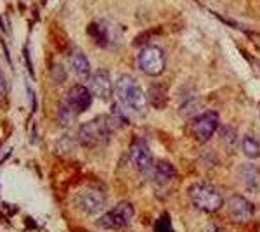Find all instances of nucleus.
<instances>
[{"label":"nucleus","mask_w":260,"mask_h":232,"mask_svg":"<svg viewBox=\"0 0 260 232\" xmlns=\"http://www.w3.org/2000/svg\"><path fill=\"white\" fill-rule=\"evenodd\" d=\"M115 94L118 101L132 111H144L147 106V99L141 83L130 75H122L115 83Z\"/></svg>","instance_id":"4"},{"label":"nucleus","mask_w":260,"mask_h":232,"mask_svg":"<svg viewBox=\"0 0 260 232\" xmlns=\"http://www.w3.org/2000/svg\"><path fill=\"white\" fill-rule=\"evenodd\" d=\"M115 92V87L111 83V78L108 71L97 70L94 77L90 78V94H94L99 99H110Z\"/></svg>","instance_id":"11"},{"label":"nucleus","mask_w":260,"mask_h":232,"mask_svg":"<svg viewBox=\"0 0 260 232\" xmlns=\"http://www.w3.org/2000/svg\"><path fill=\"white\" fill-rule=\"evenodd\" d=\"M132 217H134V206L127 201H122L111 208L108 213H104L97 220V225L102 229H123L130 223Z\"/></svg>","instance_id":"6"},{"label":"nucleus","mask_w":260,"mask_h":232,"mask_svg":"<svg viewBox=\"0 0 260 232\" xmlns=\"http://www.w3.org/2000/svg\"><path fill=\"white\" fill-rule=\"evenodd\" d=\"M154 175H156V181L160 184H165L169 181H174L177 171H175V168L169 161H158L154 166Z\"/></svg>","instance_id":"14"},{"label":"nucleus","mask_w":260,"mask_h":232,"mask_svg":"<svg viewBox=\"0 0 260 232\" xmlns=\"http://www.w3.org/2000/svg\"><path fill=\"white\" fill-rule=\"evenodd\" d=\"M238 179L241 186L250 193L260 191V171L253 165H241L238 170Z\"/></svg>","instance_id":"12"},{"label":"nucleus","mask_w":260,"mask_h":232,"mask_svg":"<svg viewBox=\"0 0 260 232\" xmlns=\"http://www.w3.org/2000/svg\"><path fill=\"white\" fill-rule=\"evenodd\" d=\"M187 196H189V201L193 203V206L203 213H217L224 206L222 194L212 184L206 182L191 184L187 189Z\"/></svg>","instance_id":"3"},{"label":"nucleus","mask_w":260,"mask_h":232,"mask_svg":"<svg viewBox=\"0 0 260 232\" xmlns=\"http://www.w3.org/2000/svg\"><path fill=\"white\" fill-rule=\"evenodd\" d=\"M154 230L156 232H174V229H172V223H170V217H169V215H163V217L160 218L158 222H156Z\"/></svg>","instance_id":"16"},{"label":"nucleus","mask_w":260,"mask_h":232,"mask_svg":"<svg viewBox=\"0 0 260 232\" xmlns=\"http://www.w3.org/2000/svg\"><path fill=\"white\" fill-rule=\"evenodd\" d=\"M130 161L135 170L142 175H147L151 173V171H154L153 158H151L149 149H147V146L144 142H134V146H132L130 149Z\"/></svg>","instance_id":"9"},{"label":"nucleus","mask_w":260,"mask_h":232,"mask_svg":"<svg viewBox=\"0 0 260 232\" xmlns=\"http://www.w3.org/2000/svg\"><path fill=\"white\" fill-rule=\"evenodd\" d=\"M206 232H224L221 227L219 225H208V229H206Z\"/></svg>","instance_id":"18"},{"label":"nucleus","mask_w":260,"mask_h":232,"mask_svg":"<svg viewBox=\"0 0 260 232\" xmlns=\"http://www.w3.org/2000/svg\"><path fill=\"white\" fill-rule=\"evenodd\" d=\"M75 205L87 215L97 213V211H101L104 206V196L92 189L82 191V193H78L75 196Z\"/></svg>","instance_id":"10"},{"label":"nucleus","mask_w":260,"mask_h":232,"mask_svg":"<svg viewBox=\"0 0 260 232\" xmlns=\"http://www.w3.org/2000/svg\"><path fill=\"white\" fill-rule=\"evenodd\" d=\"M115 125L113 118L106 114L97 116L95 120H90V122L83 123L78 130V141L83 144V146H99V144H106L113 135Z\"/></svg>","instance_id":"2"},{"label":"nucleus","mask_w":260,"mask_h":232,"mask_svg":"<svg viewBox=\"0 0 260 232\" xmlns=\"http://www.w3.org/2000/svg\"><path fill=\"white\" fill-rule=\"evenodd\" d=\"M139 68L149 77H158L165 70V54L160 47L146 45L137 55Z\"/></svg>","instance_id":"5"},{"label":"nucleus","mask_w":260,"mask_h":232,"mask_svg":"<svg viewBox=\"0 0 260 232\" xmlns=\"http://www.w3.org/2000/svg\"><path fill=\"white\" fill-rule=\"evenodd\" d=\"M7 95V82H6V77H4L2 70H0V101Z\"/></svg>","instance_id":"17"},{"label":"nucleus","mask_w":260,"mask_h":232,"mask_svg":"<svg viewBox=\"0 0 260 232\" xmlns=\"http://www.w3.org/2000/svg\"><path fill=\"white\" fill-rule=\"evenodd\" d=\"M92 94L87 87L75 85L71 87L70 92L66 94L65 101H63L61 107H59V123L63 127H70L75 120V114L83 113L90 107Z\"/></svg>","instance_id":"1"},{"label":"nucleus","mask_w":260,"mask_h":232,"mask_svg":"<svg viewBox=\"0 0 260 232\" xmlns=\"http://www.w3.org/2000/svg\"><path fill=\"white\" fill-rule=\"evenodd\" d=\"M241 147H243V153H245L248 158L255 159V158H258V156H260V144L255 141L253 137H250V135L243 139Z\"/></svg>","instance_id":"15"},{"label":"nucleus","mask_w":260,"mask_h":232,"mask_svg":"<svg viewBox=\"0 0 260 232\" xmlns=\"http://www.w3.org/2000/svg\"><path fill=\"white\" fill-rule=\"evenodd\" d=\"M70 66L73 70V73L77 75L78 78H89L90 77V65L89 59L83 52L75 50L70 57Z\"/></svg>","instance_id":"13"},{"label":"nucleus","mask_w":260,"mask_h":232,"mask_svg":"<svg viewBox=\"0 0 260 232\" xmlns=\"http://www.w3.org/2000/svg\"><path fill=\"white\" fill-rule=\"evenodd\" d=\"M219 129V114L215 111H206V113L196 116L191 122V134L194 135L196 141L206 142L212 139V135Z\"/></svg>","instance_id":"7"},{"label":"nucleus","mask_w":260,"mask_h":232,"mask_svg":"<svg viewBox=\"0 0 260 232\" xmlns=\"http://www.w3.org/2000/svg\"><path fill=\"white\" fill-rule=\"evenodd\" d=\"M227 213L229 218L236 223H246L253 218L255 215V206L248 201L246 198L239 194H233L227 199Z\"/></svg>","instance_id":"8"}]
</instances>
